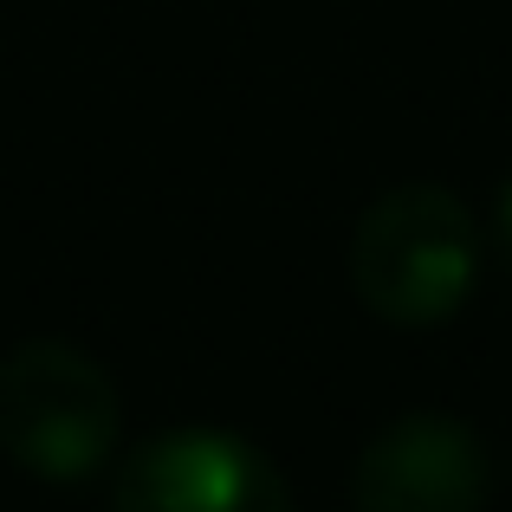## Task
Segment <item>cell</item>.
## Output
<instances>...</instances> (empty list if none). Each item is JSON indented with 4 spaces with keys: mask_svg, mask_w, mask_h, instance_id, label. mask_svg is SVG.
Here are the masks:
<instances>
[{
    "mask_svg": "<svg viewBox=\"0 0 512 512\" xmlns=\"http://www.w3.org/2000/svg\"><path fill=\"white\" fill-rule=\"evenodd\" d=\"M0 454L33 480H91L117 454V383L72 338L0 357Z\"/></svg>",
    "mask_w": 512,
    "mask_h": 512,
    "instance_id": "obj_2",
    "label": "cell"
},
{
    "mask_svg": "<svg viewBox=\"0 0 512 512\" xmlns=\"http://www.w3.org/2000/svg\"><path fill=\"white\" fill-rule=\"evenodd\" d=\"M111 512H292V487L247 435L169 428L124 454Z\"/></svg>",
    "mask_w": 512,
    "mask_h": 512,
    "instance_id": "obj_3",
    "label": "cell"
},
{
    "mask_svg": "<svg viewBox=\"0 0 512 512\" xmlns=\"http://www.w3.org/2000/svg\"><path fill=\"white\" fill-rule=\"evenodd\" d=\"M480 279V227L441 182H402L363 208L350 234V292L383 325L422 331L467 305Z\"/></svg>",
    "mask_w": 512,
    "mask_h": 512,
    "instance_id": "obj_1",
    "label": "cell"
},
{
    "mask_svg": "<svg viewBox=\"0 0 512 512\" xmlns=\"http://www.w3.org/2000/svg\"><path fill=\"white\" fill-rule=\"evenodd\" d=\"M493 247H500V260L512 273V182L500 188V201H493Z\"/></svg>",
    "mask_w": 512,
    "mask_h": 512,
    "instance_id": "obj_5",
    "label": "cell"
},
{
    "mask_svg": "<svg viewBox=\"0 0 512 512\" xmlns=\"http://www.w3.org/2000/svg\"><path fill=\"white\" fill-rule=\"evenodd\" d=\"M493 493L487 448L454 415H396L350 467V512H480Z\"/></svg>",
    "mask_w": 512,
    "mask_h": 512,
    "instance_id": "obj_4",
    "label": "cell"
}]
</instances>
